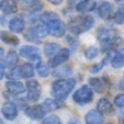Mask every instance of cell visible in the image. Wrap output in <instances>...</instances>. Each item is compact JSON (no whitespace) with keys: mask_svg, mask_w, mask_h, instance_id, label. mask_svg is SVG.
<instances>
[{"mask_svg":"<svg viewBox=\"0 0 124 124\" xmlns=\"http://www.w3.org/2000/svg\"><path fill=\"white\" fill-rule=\"evenodd\" d=\"M75 86L76 80L73 78L58 79L52 85V96L54 97L55 100H65L75 88Z\"/></svg>","mask_w":124,"mask_h":124,"instance_id":"cell-1","label":"cell"},{"mask_svg":"<svg viewBox=\"0 0 124 124\" xmlns=\"http://www.w3.org/2000/svg\"><path fill=\"white\" fill-rule=\"evenodd\" d=\"M93 25H94L93 16H88V14L74 16L68 22V29L74 34H81V33L86 32V31H89Z\"/></svg>","mask_w":124,"mask_h":124,"instance_id":"cell-2","label":"cell"},{"mask_svg":"<svg viewBox=\"0 0 124 124\" xmlns=\"http://www.w3.org/2000/svg\"><path fill=\"white\" fill-rule=\"evenodd\" d=\"M73 99L78 104H87V103L91 102L92 99H93L92 89L89 86L84 85L75 91V93L73 94Z\"/></svg>","mask_w":124,"mask_h":124,"instance_id":"cell-3","label":"cell"},{"mask_svg":"<svg viewBox=\"0 0 124 124\" xmlns=\"http://www.w3.org/2000/svg\"><path fill=\"white\" fill-rule=\"evenodd\" d=\"M47 28V32L49 35L54 36V38H62L63 35H65L66 33V25L63 21H61L59 19L53 20V21L48 22L47 24H45Z\"/></svg>","mask_w":124,"mask_h":124,"instance_id":"cell-4","label":"cell"},{"mask_svg":"<svg viewBox=\"0 0 124 124\" xmlns=\"http://www.w3.org/2000/svg\"><path fill=\"white\" fill-rule=\"evenodd\" d=\"M26 99L31 102L39 100L41 97V92H42V88L41 85L39 84L36 80H29L26 82Z\"/></svg>","mask_w":124,"mask_h":124,"instance_id":"cell-5","label":"cell"},{"mask_svg":"<svg viewBox=\"0 0 124 124\" xmlns=\"http://www.w3.org/2000/svg\"><path fill=\"white\" fill-rule=\"evenodd\" d=\"M48 34L47 32V28L45 24H41V25H36L34 28H31L25 34V39L32 42H39L41 39L45 38Z\"/></svg>","mask_w":124,"mask_h":124,"instance_id":"cell-6","label":"cell"},{"mask_svg":"<svg viewBox=\"0 0 124 124\" xmlns=\"http://www.w3.org/2000/svg\"><path fill=\"white\" fill-rule=\"evenodd\" d=\"M19 54H20V56L24 57V58H28V59H30V61L36 62V63L41 61L40 51H39L36 47L31 46V45L22 46L21 48H20Z\"/></svg>","mask_w":124,"mask_h":124,"instance_id":"cell-7","label":"cell"},{"mask_svg":"<svg viewBox=\"0 0 124 124\" xmlns=\"http://www.w3.org/2000/svg\"><path fill=\"white\" fill-rule=\"evenodd\" d=\"M70 56V52L68 48H62L57 52L54 56H52L49 59V66L52 67H57L59 65H63L65 62L68 61Z\"/></svg>","mask_w":124,"mask_h":124,"instance_id":"cell-8","label":"cell"},{"mask_svg":"<svg viewBox=\"0 0 124 124\" xmlns=\"http://www.w3.org/2000/svg\"><path fill=\"white\" fill-rule=\"evenodd\" d=\"M25 114L32 120H41L45 116L46 110L42 104H36L32 107H28L25 109Z\"/></svg>","mask_w":124,"mask_h":124,"instance_id":"cell-9","label":"cell"},{"mask_svg":"<svg viewBox=\"0 0 124 124\" xmlns=\"http://www.w3.org/2000/svg\"><path fill=\"white\" fill-rule=\"evenodd\" d=\"M1 114L3 115L5 119L12 121L18 115V108L13 102H10V101L5 102L1 107Z\"/></svg>","mask_w":124,"mask_h":124,"instance_id":"cell-10","label":"cell"},{"mask_svg":"<svg viewBox=\"0 0 124 124\" xmlns=\"http://www.w3.org/2000/svg\"><path fill=\"white\" fill-rule=\"evenodd\" d=\"M6 88L7 90L12 94H21L25 91V87L21 81H16V80H8L6 82Z\"/></svg>","mask_w":124,"mask_h":124,"instance_id":"cell-11","label":"cell"},{"mask_svg":"<svg viewBox=\"0 0 124 124\" xmlns=\"http://www.w3.org/2000/svg\"><path fill=\"white\" fill-rule=\"evenodd\" d=\"M113 13V6L110 2H102L98 8V14L101 19L103 20H109L112 16Z\"/></svg>","mask_w":124,"mask_h":124,"instance_id":"cell-12","label":"cell"},{"mask_svg":"<svg viewBox=\"0 0 124 124\" xmlns=\"http://www.w3.org/2000/svg\"><path fill=\"white\" fill-rule=\"evenodd\" d=\"M103 114L98 110H91L86 114L85 121L86 124H102L103 123Z\"/></svg>","mask_w":124,"mask_h":124,"instance_id":"cell-13","label":"cell"},{"mask_svg":"<svg viewBox=\"0 0 124 124\" xmlns=\"http://www.w3.org/2000/svg\"><path fill=\"white\" fill-rule=\"evenodd\" d=\"M0 10L6 14L16 13L18 7H16V0H1L0 1Z\"/></svg>","mask_w":124,"mask_h":124,"instance_id":"cell-14","label":"cell"},{"mask_svg":"<svg viewBox=\"0 0 124 124\" xmlns=\"http://www.w3.org/2000/svg\"><path fill=\"white\" fill-rule=\"evenodd\" d=\"M73 73V69L71 67L68 65H59L57 67H55L54 71H53V76L59 79H63V78L69 77Z\"/></svg>","mask_w":124,"mask_h":124,"instance_id":"cell-15","label":"cell"},{"mask_svg":"<svg viewBox=\"0 0 124 124\" xmlns=\"http://www.w3.org/2000/svg\"><path fill=\"white\" fill-rule=\"evenodd\" d=\"M97 8V2L94 0H82L76 6L78 12H90Z\"/></svg>","mask_w":124,"mask_h":124,"instance_id":"cell-16","label":"cell"},{"mask_svg":"<svg viewBox=\"0 0 124 124\" xmlns=\"http://www.w3.org/2000/svg\"><path fill=\"white\" fill-rule=\"evenodd\" d=\"M9 28L10 31L13 33H21L23 32L24 28H25V23H24L23 19H21V18H13L9 22Z\"/></svg>","mask_w":124,"mask_h":124,"instance_id":"cell-17","label":"cell"},{"mask_svg":"<svg viewBox=\"0 0 124 124\" xmlns=\"http://www.w3.org/2000/svg\"><path fill=\"white\" fill-rule=\"evenodd\" d=\"M97 107H98V111L102 114H110L113 112V107L108 99H100L97 103Z\"/></svg>","mask_w":124,"mask_h":124,"instance_id":"cell-18","label":"cell"},{"mask_svg":"<svg viewBox=\"0 0 124 124\" xmlns=\"http://www.w3.org/2000/svg\"><path fill=\"white\" fill-rule=\"evenodd\" d=\"M0 39H1L6 44L12 45V46H16V45H19V43H20L19 39L16 38V35L11 34V33L7 32V31H0Z\"/></svg>","mask_w":124,"mask_h":124,"instance_id":"cell-19","label":"cell"},{"mask_svg":"<svg viewBox=\"0 0 124 124\" xmlns=\"http://www.w3.org/2000/svg\"><path fill=\"white\" fill-rule=\"evenodd\" d=\"M111 66L113 68H122L124 66V49H120L111 59Z\"/></svg>","mask_w":124,"mask_h":124,"instance_id":"cell-20","label":"cell"},{"mask_svg":"<svg viewBox=\"0 0 124 124\" xmlns=\"http://www.w3.org/2000/svg\"><path fill=\"white\" fill-rule=\"evenodd\" d=\"M89 84L97 92H99V93H101V92H103L105 90L104 78H90Z\"/></svg>","mask_w":124,"mask_h":124,"instance_id":"cell-21","label":"cell"},{"mask_svg":"<svg viewBox=\"0 0 124 124\" xmlns=\"http://www.w3.org/2000/svg\"><path fill=\"white\" fill-rule=\"evenodd\" d=\"M18 61H19V56H18V54H16V51H9V53H8L7 57L5 58V61H3L2 65L5 66V67H14V65H16V63H18Z\"/></svg>","mask_w":124,"mask_h":124,"instance_id":"cell-22","label":"cell"},{"mask_svg":"<svg viewBox=\"0 0 124 124\" xmlns=\"http://www.w3.org/2000/svg\"><path fill=\"white\" fill-rule=\"evenodd\" d=\"M20 69H21V76L23 78H26V79H28V78H32L35 74L34 67H33V65L30 63L23 64V65L20 67Z\"/></svg>","mask_w":124,"mask_h":124,"instance_id":"cell-23","label":"cell"},{"mask_svg":"<svg viewBox=\"0 0 124 124\" xmlns=\"http://www.w3.org/2000/svg\"><path fill=\"white\" fill-rule=\"evenodd\" d=\"M59 51V45L56 43H47L44 46V53L47 57H52Z\"/></svg>","mask_w":124,"mask_h":124,"instance_id":"cell-24","label":"cell"},{"mask_svg":"<svg viewBox=\"0 0 124 124\" xmlns=\"http://www.w3.org/2000/svg\"><path fill=\"white\" fill-rule=\"evenodd\" d=\"M42 105L44 107V109L46 110V112L54 111V110H56V109H58L59 107H61V104H59V103L57 102V100H55V99H46V100L43 102Z\"/></svg>","mask_w":124,"mask_h":124,"instance_id":"cell-25","label":"cell"},{"mask_svg":"<svg viewBox=\"0 0 124 124\" xmlns=\"http://www.w3.org/2000/svg\"><path fill=\"white\" fill-rule=\"evenodd\" d=\"M113 20H114V22L116 24H119V25L124 23V6L119 7V9L115 11L114 16H113Z\"/></svg>","mask_w":124,"mask_h":124,"instance_id":"cell-26","label":"cell"},{"mask_svg":"<svg viewBox=\"0 0 124 124\" xmlns=\"http://www.w3.org/2000/svg\"><path fill=\"white\" fill-rule=\"evenodd\" d=\"M109 58H110V55H107V56H105L104 58H103L99 64H96V65L91 66V68H90V73H91V74H97V73H99V71H100V70L102 69L103 67H104L105 64L108 63Z\"/></svg>","mask_w":124,"mask_h":124,"instance_id":"cell-27","label":"cell"},{"mask_svg":"<svg viewBox=\"0 0 124 124\" xmlns=\"http://www.w3.org/2000/svg\"><path fill=\"white\" fill-rule=\"evenodd\" d=\"M56 19H59V18L54 12H45L44 14H42L40 16V20L43 22V24H47L48 22L53 21V20H56Z\"/></svg>","mask_w":124,"mask_h":124,"instance_id":"cell-28","label":"cell"},{"mask_svg":"<svg viewBox=\"0 0 124 124\" xmlns=\"http://www.w3.org/2000/svg\"><path fill=\"white\" fill-rule=\"evenodd\" d=\"M21 77H22L21 76V69H20V67H16V66L12 67L11 70L9 71V74H8V78H9V80H18Z\"/></svg>","mask_w":124,"mask_h":124,"instance_id":"cell-29","label":"cell"},{"mask_svg":"<svg viewBox=\"0 0 124 124\" xmlns=\"http://www.w3.org/2000/svg\"><path fill=\"white\" fill-rule=\"evenodd\" d=\"M43 5L39 1V0H32L30 2H28V9L31 12H38L40 10H42Z\"/></svg>","mask_w":124,"mask_h":124,"instance_id":"cell-30","label":"cell"},{"mask_svg":"<svg viewBox=\"0 0 124 124\" xmlns=\"http://www.w3.org/2000/svg\"><path fill=\"white\" fill-rule=\"evenodd\" d=\"M36 69H38V74L41 76V77L45 78L49 75V66L46 65V64H42L36 66Z\"/></svg>","mask_w":124,"mask_h":124,"instance_id":"cell-31","label":"cell"},{"mask_svg":"<svg viewBox=\"0 0 124 124\" xmlns=\"http://www.w3.org/2000/svg\"><path fill=\"white\" fill-rule=\"evenodd\" d=\"M85 56L87 59H93L98 56V48L94 46H89L85 51Z\"/></svg>","mask_w":124,"mask_h":124,"instance_id":"cell-32","label":"cell"},{"mask_svg":"<svg viewBox=\"0 0 124 124\" xmlns=\"http://www.w3.org/2000/svg\"><path fill=\"white\" fill-rule=\"evenodd\" d=\"M42 124H61V120L57 115H49V116L45 117Z\"/></svg>","mask_w":124,"mask_h":124,"instance_id":"cell-33","label":"cell"},{"mask_svg":"<svg viewBox=\"0 0 124 124\" xmlns=\"http://www.w3.org/2000/svg\"><path fill=\"white\" fill-rule=\"evenodd\" d=\"M114 104L117 108H124V93L117 94L114 98Z\"/></svg>","mask_w":124,"mask_h":124,"instance_id":"cell-34","label":"cell"},{"mask_svg":"<svg viewBox=\"0 0 124 124\" xmlns=\"http://www.w3.org/2000/svg\"><path fill=\"white\" fill-rule=\"evenodd\" d=\"M5 66L2 65V63H0V80H2V78L5 77Z\"/></svg>","mask_w":124,"mask_h":124,"instance_id":"cell-35","label":"cell"},{"mask_svg":"<svg viewBox=\"0 0 124 124\" xmlns=\"http://www.w3.org/2000/svg\"><path fill=\"white\" fill-rule=\"evenodd\" d=\"M47 1H48L49 3H52V5H54V6H58L63 2V0H47Z\"/></svg>","mask_w":124,"mask_h":124,"instance_id":"cell-36","label":"cell"},{"mask_svg":"<svg viewBox=\"0 0 124 124\" xmlns=\"http://www.w3.org/2000/svg\"><path fill=\"white\" fill-rule=\"evenodd\" d=\"M119 87H120V89L123 90V91H124V75L122 76L121 80H120V82H119Z\"/></svg>","mask_w":124,"mask_h":124,"instance_id":"cell-37","label":"cell"},{"mask_svg":"<svg viewBox=\"0 0 124 124\" xmlns=\"http://www.w3.org/2000/svg\"><path fill=\"white\" fill-rule=\"evenodd\" d=\"M80 1H82V0H68V3H69V5H71V6H74V5L77 6Z\"/></svg>","mask_w":124,"mask_h":124,"instance_id":"cell-38","label":"cell"},{"mask_svg":"<svg viewBox=\"0 0 124 124\" xmlns=\"http://www.w3.org/2000/svg\"><path fill=\"white\" fill-rule=\"evenodd\" d=\"M120 124H124V113H122L120 116Z\"/></svg>","mask_w":124,"mask_h":124,"instance_id":"cell-39","label":"cell"},{"mask_svg":"<svg viewBox=\"0 0 124 124\" xmlns=\"http://www.w3.org/2000/svg\"><path fill=\"white\" fill-rule=\"evenodd\" d=\"M2 57H3V48L0 47V59L2 58Z\"/></svg>","mask_w":124,"mask_h":124,"instance_id":"cell-40","label":"cell"},{"mask_svg":"<svg viewBox=\"0 0 124 124\" xmlns=\"http://www.w3.org/2000/svg\"><path fill=\"white\" fill-rule=\"evenodd\" d=\"M117 3H124V0H115Z\"/></svg>","mask_w":124,"mask_h":124,"instance_id":"cell-41","label":"cell"},{"mask_svg":"<svg viewBox=\"0 0 124 124\" xmlns=\"http://www.w3.org/2000/svg\"><path fill=\"white\" fill-rule=\"evenodd\" d=\"M21 1H23L24 3H28V2H30V1H32V0H21Z\"/></svg>","mask_w":124,"mask_h":124,"instance_id":"cell-42","label":"cell"},{"mask_svg":"<svg viewBox=\"0 0 124 124\" xmlns=\"http://www.w3.org/2000/svg\"><path fill=\"white\" fill-rule=\"evenodd\" d=\"M105 124H113V123H105Z\"/></svg>","mask_w":124,"mask_h":124,"instance_id":"cell-43","label":"cell"},{"mask_svg":"<svg viewBox=\"0 0 124 124\" xmlns=\"http://www.w3.org/2000/svg\"><path fill=\"white\" fill-rule=\"evenodd\" d=\"M0 124H2V122H1V121H0Z\"/></svg>","mask_w":124,"mask_h":124,"instance_id":"cell-44","label":"cell"},{"mask_svg":"<svg viewBox=\"0 0 124 124\" xmlns=\"http://www.w3.org/2000/svg\"><path fill=\"white\" fill-rule=\"evenodd\" d=\"M70 124H76V123H70Z\"/></svg>","mask_w":124,"mask_h":124,"instance_id":"cell-45","label":"cell"}]
</instances>
